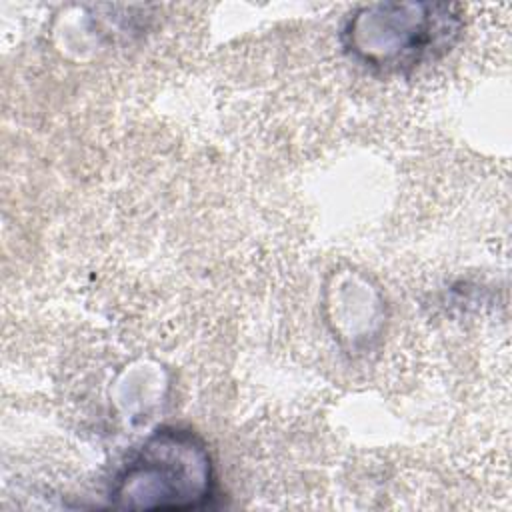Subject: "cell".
I'll return each instance as SVG.
<instances>
[{"label":"cell","instance_id":"6da1fadb","mask_svg":"<svg viewBox=\"0 0 512 512\" xmlns=\"http://www.w3.org/2000/svg\"><path fill=\"white\" fill-rule=\"evenodd\" d=\"M216 468L206 440L188 426H160L112 476L108 504L118 510L190 512L216 498Z\"/></svg>","mask_w":512,"mask_h":512},{"label":"cell","instance_id":"7a4b0ae2","mask_svg":"<svg viewBox=\"0 0 512 512\" xmlns=\"http://www.w3.org/2000/svg\"><path fill=\"white\" fill-rule=\"evenodd\" d=\"M464 30L456 4L376 2L354 8L340 32L344 52L374 74H408L446 56Z\"/></svg>","mask_w":512,"mask_h":512}]
</instances>
